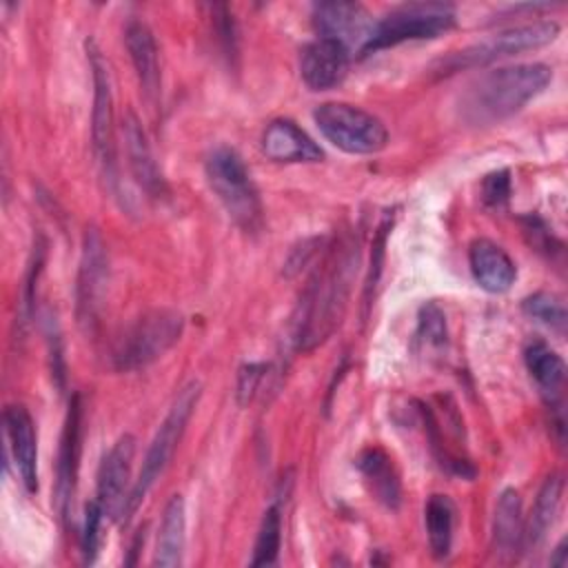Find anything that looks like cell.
<instances>
[{
    "instance_id": "44dd1931",
    "label": "cell",
    "mask_w": 568,
    "mask_h": 568,
    "mask_svg": "<svg viewBox=\"0 0 568 568\" xmlns=\"http://www.w3.org/2000/svg\"><path fill=\"white\" fill-rule=\"evenodd\" d=\"M355 464L364 481L368 484L371 493L375 495V499L382 501L386 508L395 510L402 501V484L390 455L373 446V448H364L357 455Z\"/></svg>"
},
{
    "instance_id": "52a82bcc",
    "label": "cell",
    "mask_w": 568,
    "mask_h": 568,
    "mask_svg": "<svg viewBox=\"0 0 568 568\" xmlns=\"http://www.w3.org/2000/svg\"><path fill=\"white\" fill-rule=\"evenodd\" d=\"M557 36H559V24L555 20H537V22L510 27V29L499 31L481 42H475L459 51H453L450 55H446L437 62L435 71L448 75V73L462 71V69L484 67L488 62H495V60H501L508 55L541 49V47L555 42Z\"/></svg>"
},
{
    "instance_id": "4fadbf2b",
    "label": "cell",
    "mask_w": 568,
    "mask_h": 568,
    "mask_svg": "<svg viewBox=\"0 0 568 568\" xmlns=\"http://www.w3.org/2000/svg\"><path fill=\"white\" fill-rule=\"evenodd\" d=\"M351 49L333 38H315L302 49L300 75L311 91L337 87L348 71Z\"/></svg>"
},
{
    "instance_id": "f1b7e54d",
    "label": "cell",
    "mask_w": 568,
    "mask_h": 568,
    "mask_svg": "<svg viewBox=\"0 0 568 568\" xmlns=\"http://www.w3.org/2000/svg\"><path fill=\"white\" fill-rule=\"evenodd\" d=\"M84 530H82V555L87 564H93L98 557V548H100V528H102V519L106 517L104 510L100 508L98 501H91L87 506L84 513Z\"/></svg>"
},
{
    "instance_id": "5bb4252c",
    "label": "cell",
    "mask_w": 568,
    "mask_h": 568,
    "mask_svg": "<svg viewBox=\"0 0 568 568\" xmlns=\"http://www.w3.org/2000/svg\"><path fill=\"white\" fill-rule=\"evenodd\" d=\"M4 435L16 470L29 493L38 490V437L31 413L22 404L4 408Z\"/></svg>"
},
{
    "instance_id": "d6986e66",
    "label": "cell",
    "mask_w": 568,
    "mask_h": 568,
    "mask_svg": "<svg viewBox=\"0 0 568 568\" xmlns=\"http://www.w3.org/2000/svg\"><path fill=\"white\" fill-rule=\"evenodd\" d=\"M468 264L475 282L488 293H506L517 280L513 257L493 240L477 237L468 248Z\"/></svg>"
},
{
    "instance_id": "7a4b0ae2",
    "label": "cell",
    "mask_w": 568,
    "mask_h": 568,
    "mask_svg": "<svg viewBox=\"0 0 568 568\" xmlns=\"http://www.w3.org/2000/svg\"><path fill=\"white\" fill-rule=\"evenodd\" d=\"M552 80L544 62H521L486 71L459 95V115L473 126L499 124L521 111Z\"/></svg>"
},
{
    "instance_id": "7c38bea8",
    "label": "cell",
    "mask_w": 568,
    "mask_h": 568,
    "mask_svg": "<svg viewBox=\"0 0 568 568\" xmlns=\"http://www.w3.org/2000/svg\"><path fill=\"white\" fill-rule=\"evenodd\" d=\"M373 18L359 2H317L313 4V27L320 38H333L348 49L357 44V53L373 31Z\"/></svg>"
},
{
    "instance_id": "8992f818",
    "label": "cell",
    "mask_w": 568,
    "mask_h": 568,
    "mask_svg": "<svg viewBox=\"0 0 568 568\" xmlns=\"http://www.w3.org/2000/svg\"><path fill=\"white\" fill-rule=\"evenodd\" d=\"M184 331L182 313L173 308H153L140 315L118 339L113 366L118 371H140L171 351Z\"/></svg>"
},
{
    "instance_id": "9c48e42d",
    "label": "cell",
    "mask_w": 568,
    "mask_h": 568,
    "mask_svg": "<svg viewBox=\"0 0 568 568\" xmlns=\"http://www.w3.org/2000/svg\"><path fill=\"white\" fill-rule=\"evenodd\" d=\"M87 58L93 75V111H91V140L102 175L115 182V115L109 62L93 40H87Z\"/></svg>"
},
{
    "instance_id": "f546056e",
    "label": "cell",
    "mask_w": 568,
    "mask_h": 568,
    "mask_svg": "<svg viewBox=\"0 0 568 568\" xmlns=\"http://www.w3.org/2000/svg\"><path fill=\"white\" fill-rule=\"evenodd\" d=\"M268 366L266 364H244L237 373V386H235V397H237V404L240 406H246L253 402V397L257 395L260 386H262V379L266 375Z\"/></svg>"
},
{
    "instance_id": "6da1fadb",
    "label": "cell",
    "mask_w": 568,
    "mask_h": 568,
    "mask_svg": "<svg viewBox=\"0 0 568 568\" xmlns=\"http://www.w3.org/2000/svg\"><path fill=\"white\" fill-rule=\"evenodd\" d=\"M355 271L357 244L342 240L328 246L293 313V342L297 351H313L339 326L348 306Z\"/></svg>"
},
{
    "instance_id": "603a6c76",
    "label": "cell",
    "mask_w": 568,
    "mask_h": 568,
    "mask_svg": "<svg viewBox=\"0 0 568 568\" xmlns=\"http://www.w3.org/2000/svg\"><path fill=\"white\" fill-rule=\"evenodd\" d=\"M524 515L521 497L515 488L501 490L493 515V546L504 557H515L521 550Z\"/></svg>"
},
{
    "instance_id": "484cf974",
    "label": "cell",
    "mask_w": 568,
    "mask_h": 568,
    "mask_svg": "<svg viewBox=\"0 0 568 568\" xmlns=\"http://www.w3.org/2000/svg\"><path fill=\"white\" fill-rule=\"evenodd\" d=\"M280 544H282V515L277 506L266 508L260 528H257V537H255V546H253V566H271L277 561L280 555Z\"/></svg>"
},
{
    "instance_id": "9a60e30c",
    "label": "cell",
    "mask_w": 568,
    "mask_h": 568,
    "mask_svg": "<svg viewBox=\"0 0 568 568\" xmlns=\"http://www.w3.org/2000/svg\"><path fill=\"white\" fill-rule=\"evenodd\" d=\"M80 397L73 395L69 402V410L64 417V428L60 437L58 453V481H55V506L60 517L67 521L71 515L75 477H78V459H80Z\"/></svg>"
},
{
    "instance_id": "4316f807",
    "label": "cell",
    "mask_w": 568,
    "mask_h": 568,
    "mask_svg": "<svg viewBox=\"0 0 568 568\" xmlns=\"http://www.w3.org/2000/svg\"><path fill=\"white\" fill-rule=\"evenodd\" d=\"M521 308L526 315H530L532 320L546 324L550 331L564 335L566 333V322H568V315H566V304L561 297H557L555 293H532L530 297H526L521 302Z\"/></svg>"
},
{
    "instance_id": "7402d4cb",
    "label": "cell",
    "mask_w": 568,
    "mask_h": 568,
    "mask_svg": "<svg viewBox=\"0 0 568 568\" xmlns=\"http://www.w3.org/2000/svg\"><path fill=\"white\" fill-rule=\"evenodd\" d=\"M184 544H186V506L182 495H173L166 501L162 513L153 564L164 568L180 566L184 557Z\"/></svg>"
},
{
    "instance_id": "5b68a950",
    "label": "cell",
    "mask_w": 568,
    "mask_h": 568,
    "mask_svg": "<svg viewBox=\"0 0 568 568\" xmlns=\"http://www.w3.org/2000/svg\"><path fill=\"white\" fill-rule=\"evenodd\" d=\"M457 22L453 4L446 2H406L390 9L373 24V31L359 55L366 58L388 47L410 40H430L450 31Z\"/></svg>"
},
{
    "instance_id": "277c9868",
    "label": "cell",
    "mask_w": 568,
    "mask_h": 568,
    "mask_svg": "<svg viewBox=\"0 0 568 568\" xmlns=\"http://www.w3.org/2000/svg\"><path fill=\"white\" fill-rule=\"evenodd\" d=\"M206 180L229 217L246 233H255L262 226V200L251 180V173L237 151L217 146L209 153Z\"/></svg>"
},
{
    "instance_id": "e0dca14e",
    "label": "cell",
    "mask_w": 568,
    "mask_h": 568,
    "mask_svg": "<svg viewBox=\"0 0 568 568\" xmlns=\"http://www.w3.org/2000/svg\"><path fill=\"white\" fill-rule=\"evenodd\" d=\"M124 42L129 58L133 62L140 89L151 106L160 100V87H162V73H160V53L158 42L153 38V31L142 20H129L124 29Z\"/></svg>"
},
{
    "instance_id": "ac0fdd59",
    "label": "cell",
    "mask_w": 568,
    "mask_h": 568,
    "mask_svg": "<svg viewBox=\"0 0 568 568\" xmlns=\"http://www.w3.org/2000/svg\"><path fill=\"white\" fill-rule=\"evenodd\" d=\"M262 151L273 162H320V144L293 120L277 118L262 133Z\"/></svg>"
},
{
    "instance_id": "836d02e7",
    "label": "cell",
    "mask_w": 568,
    "mask_h": 568,
    "mask_svg": "<svg viewBox=\"0 0 568 568\" xmlns=\"http://www.w3.org/2000/svg\"><path fill=\"white\" fill-rule=\"evenodd\" d=\"M550 566H559V568L568 566V550H566V539H561V541L557 544V548H555V552H552V557H550Z\"/></svg>"
},
{
    "instance_id": "ffe728a7",
    "label": "cell",
    "mask_w": 568,
    "mask_h": 568,
    "mask_svg": "<svg viewBox=\"0 0 568 568\" xmlns=\"http://www.w3.org/2000/svg\"><path fill=\"white\" fill-rule=\"evenodd\" d=\"M561 495H564V477L561 475H548L537 493V499L532 504L530 517L524 521V539H521V550L530 552L537 550L548 530L552 528L559 506H561Z\"/></svg>"
},
{
    "instance_id": "8fae6325",
    "label": "cell",
    "mask_w": 568,
    "mask_h": 568,
    "mask_svg": "<svg viewBox=\"0 0 568 568\" xmlns=\"http://www.w3.org/2000/svg\"><path fill=\"white\" fill-rule=\"evenodd\" d=\"M135 457V437L124 433L115 439L111 450L104 455L98 468V484H95V501L104 510L106 517L120 519L124 501L131 493L129 479Z\"/></svg>"
},
{
    "instance_id": "d6a6232c",
    "label": "cell",
    "mask_w": 568,
    "mask_h": 568,
    "mask_svg": "<svg viewBox=\"0 0 568 568\" xmlns=\"http://www.w3.org/2000/svg\"><path fill=\"white\" fill-rule=\"evenodd\" d=\"M58 324L49 317L47 322V342H49V353H51V375L55 377L58 388H62L64 384V359H62V342H60V333L53 331Z\"/></svg>"
},
{
    "instance_id": "ba28073f",
    "label": "cell",
    "mask_w": 568,
    "mask_h": 568,
    "mask_svg": "<svg viewBox=\"0 0 568 568\" xmlns=\"http://www.w3.org/2000/svg\"><path fill=\"white\" fill-rule=\"evenodd\" d=\"M313 120L333 146L351 155H373L388 144L386 124L348 102H324L313 111Z\"/></svg>"
},
{
    "instance_id": "1f68e13d",
    "label": "cell",
    "mask_w": 568,
    "mask_h": 568,
    "mask_svg": "<svg viewBox=\"0 0 568 568\" xmlns=\"http://www.w3.org/2000/svg\"><path fill=\"white\" fill-rule=\"evenodd\" d=\"M211 11H213V22H215V33H217V40L222 42L224 53L235 55L237 38H235V22H233V16L229 13V7L215 4V7H211Z\"/></svg>"
},
{
    "instance_id": "30bf717a",
    "label": "cell",
    "mask_w": 568,
    "mask_h": 568,
    "mask_svg": "<svg viewBox=\"0 0 568 568\" xmlns=\"http://www.w3.org/2000/svg\"><path fill=\"white\" fill-rule=\"evenodd\" d=\"M109 284V255L98 229H87L82 237V255L75 282V317L80 328L89 335L98 326Z\"/></svg>"
},
{
    "instance_id": "83f0119b",
    "label": "cell",
    "mask_w": 568,
    "mask_h": 568,
    "mask_svg": "<svg viewBox=\"0 0 568 568\" xmlns=\"http://www.w3.org/2000/svg\"><path fill=\"white\" fill-rule=\"evenodd\" d=\"M417 339L428 346V348H442L448 342V331H446V315L444 311L435 304L428 302L419 308L417 317Z\"/></svg>"
},
{
    "instance_id": "d4e9b609",
    "label": "cell",
    "mask_w": 568,
    "mask_h": 568,
    "mask_svg": "<svg viewBox=\"0 0 568 568\" xmlns=\"http://www.w3.org/2000/svg\"><path fill=\"white\" fill-rule=\"evenodd\" d=\"M424 521L433 557H448L455 530V504L446 495H430L424 508Z\"/></svg>"
},
{
    "instance_id": "3957f363",
    "label": "cell",
    "mask_w": 568,
    "mask_h": 568,
    "mask_svg": "<svg viewBox=\"0 0 568 568\" xmlns=\"http://www.w3.org/2000/svg\"><path fill=\"white\" fill-rule=\"evenodd\" d=\"M200 395H202V384L200 382H189L180 393L178 397L173 399L166 417L162 419V424L158 426L151 444H149V450L144 455V462H142V468H140V475L138 479L133 481L131 486V493L124 501V508H122V515H120V521H129L138 506L144 501V497L149 495V490L153 488V484L160 479V475L164 473V468L169 466L184 430H186V424L200 402Z\"/></svg>"
},
{
    "instance_id": "4dcf8cb0",
    "label": "cell",
    "mask_w": 568,
    "mask_h": 568,
    "mask_svg": "<svg viewBox=\"0 0 568 568\" xmlns=\"http://www.w3.org/2000/svg\"><path fill=\"white\" fill-rule=\"evenodd\" d=\"M510 197V171L508 169H499L493 171L484 178L481 182V200L488 206H504Z\"/></svg>"
},
{
    "instance_id": "2e32d148",
    "label": "cell",
    "mask_w": 568,
    "mask_h": 568,
    "mask_svg": "<svg viewBox=\"0 0 568 568\" xmlns=\"http://www.w3.org/2000/svg\"><path fill=\"white\" fill-rule=\"evenodd\" d=\"M124 149H126V162L129 169L138 182V186L153 200H160L169 193L166 180L162 175V169L155 162V155L151 151L149 138L140 124V120L133 113H126L124 118Z\"/></svg>"
},
{
    "instance_id": "cb8c5ba5",
    "label": "cell",
    "mask_w": 568,
    "mask_h": 568,
    "mask_svg": "<svg viewBox=\"0 0 568 568\" xmlns=\"http://www.w3.org/2000/svg\"><path fill=\"white\" fill-rule=\"evenodd\" d=\"M524 362H526L530 377L541 388V393L550 402H555V397L559 395V390L566 382V364H564L561 355H557L544 342H530L524 351Z\"/></svg>"
}]
</instances>
